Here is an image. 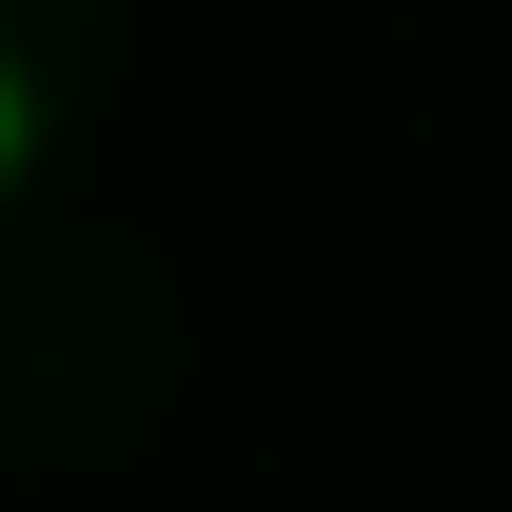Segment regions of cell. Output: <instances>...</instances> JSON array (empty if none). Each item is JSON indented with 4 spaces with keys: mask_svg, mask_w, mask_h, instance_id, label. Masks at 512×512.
Wrapping results in <instances>:
<instances>
[{
    "mask_svg": "<svg viewBox=\"0 0 512 512\" xmlns=\"http://www.w3.org/2000/svg\"><path fill=\"white\" fill-rule=\"evenodd\" d=\"M20 178H40V79L0 60V197H20Z\"/></svg>",
    "mask_w": 512,
    "mask_h": 512,
    "instance_id": "1",
    "label": "cell"
}]
</instances>
